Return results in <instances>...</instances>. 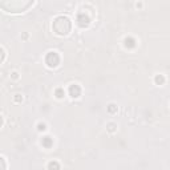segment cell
<instances>
[{
    "label": "cell",
    "instance_id": "1",
    "mask_svg": "<svg viewBox=\"0 0 170 170\" xmlns=\"http://www.w3.org/2000/svg\"><path fill=\"white\" fill-rule=\"evenodd\" d=\"M53 29L58 35H67L71 31V22H69V19L64 16H58L53 23Z\"/></svg>",
    "mask_w": 170,
    "mask_h": 170
},
{
    "label": "cell",
    "instance_id": "2",
    "mask_svg": "<svg viewBox=\"0 0 170 170\" xmlns=\"http://www.w3.org/2000/svg\"><path fill=\"white\" fill-rule=\"evenodd\" d=\"M47 64L49 65V67H57L58 62H60V57H58V55L56 52H49V53L47 55V58H45Z\"/></svg>",
    "mask_w": 170,
    "mask_h": 170
},
{
    "label": "cell",
    "instance_id": "3",
    "mask_svg": "<svg viewBox=\"0 0 170 170\" xmlns=\"http://www.w3.org/2000/svg\"><path fill=\"white\" fill-rule=\"evenodd\" d=\"M80 92H81V89H80L78 85H72L71 88H69V93H71L72 97H78Z\"/></svg>",
    "mask_w": 170,
    "mask_h": 170
},
{
    "label": "cell",
    "instance_id": "4",
    "mask_svg": "<svg viewBox=\"0 0 170 170\" xmlns=\"http://www.w3.org/2000/svg\"><path fill=\"white\" fill-rule=\"evenodd\" d=\"M78 22H80V25L84 27V25H88V24H89V19H88V17L82 19V16L80 15V16H78Z\"/></svg>",
    "mask_w": 170,
    "mask_h": 170
},
{
    "label": "cell",
    "instance_id": "5",
    "mask_svg": "<svg viewBox=\"0 0 170 170\" xmlns=\"http://www.w3.org/2000/svg\"><path fill=\"white\" fill-rule=\"evenodd\" d=\"M58 169H60V166H58V164L56 161H53V162L49 164V170H58Z\"/></svg>",
    "mask_w": 170,
    "mask_h": 170
},
{
    "label": "cell",
    "instance_id": "6",
    "mask_svg": "<svg viewBox=\"0 0 170 170\" xmlns=\"http://www.w3.org/2000/svg\"><path fill=\"white\" fill-rule=\"evenodd\" d=\"M51 144H52V141H51V138L49 137H45V138H44V140H43V145H44V146H51Z\"/></svg>",
    "mask_w": 170,
    "mask_h": 170
},
{
    "label": "cell",
    "instance_id": "7",
    "mask_svg": "<svg viewBox=\"0 0 170 170\" xmlns=\"http://www.w3.org/2000/svg\"><path fill=\"white\" fill-rule=\"evenodd\" d=\"M155 81H157L158 84H162V82H164V77H162V76H157V77H155Z\"/></svg>",
    "mask_w": 170,
    "mask_h": 170
},
{
    "label": "cell",
    "instance_id": "8",
    "mask_svg": "<svg viewBox=\"0 0 170 170\" xmlns=\"http://www.w3.org/2000/svg\"><path fill=\"white\" fill-rule=\"evenodd\" d=\"M128 45H130V47H133V45H134V41H133V40H132V39H129V40H128V39H126V47H128Z\"/></svg>",
    "mask_w": 170,
    "mask_h": 170
},
{
    "label": "cell",
    "instance_id": "9",
    "mask_svg": "<svg viewBox=\"0 0 170 170\" xmlns=\"http://www.w3.org/2000/svg\"><path fill=\"white\" fill-rule=\"evenodd\" d=\"M57 95H58L57 97H62V96H61V95H62V92H61V91H57Z\"/></svg>",
    "mask_w": 170,
    "mask_h": 170
},
{
    "label": "cell",
    "instance_id": "10",
    "mask_svg": "<svg viewBox=\"0 0 170 170\" xmlns=\"http://www.w3.org/2000/svg\"><path fill=\"white\" fill-rule=\"evenodd\" d=\"M39 129H43L44 130V129H45V126H44V125H39Z\"/></svg>",
    "mask_w": 170,
    "mask_h": 170
}]
</instances>
